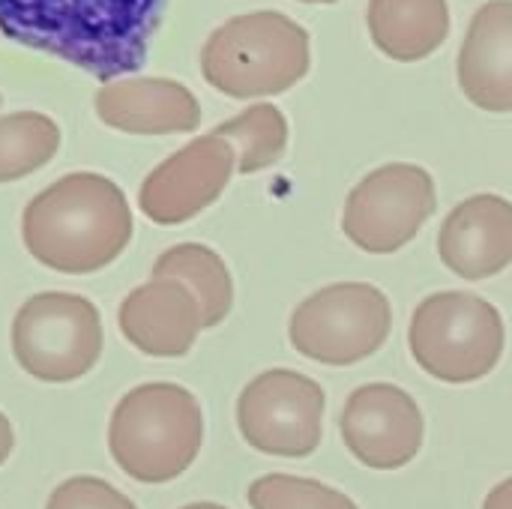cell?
<instances>
[{
    "mask_svg": "<svg viewBox=\"0 0 512 509\" xmlns=\"http://www.w3.org/2000/svg\"><path fill=\"white\" fill-rule=\"evenodd\" d=\"M234 171V147L216 132L201 135L144 177L138 207L156 225H183L219 201Z\"/></svg>",
    "mask_w": 512,
    "mask_h": 509,
    "instance_id": "10",
    "label": "cell"
},
{
    "mask_svg": "<svg viewBox=\"0 0 512 509\" xmlns=\"http://www.w3.org/2000/svg\"><path fill=\"white\" fill-rule=\"evenodd\" d=\"M456 75L471 105L492 114L512 111V0H489L474 12Z\"/></svg>",
    "mask_w": 512,
    "mask_h": 509,
    "instance_id": "15",
    "label": "cell"
},
{
    "mask_svg": "<svg viewBox=\"0 0 512 509\" xmlns=\"http://www.w3.org/2000/svg\"><path fill=\"white\" fill-rule=\"evenodd\" d=\"M165 0H0V33L99 81L144 66Z\"/></svg>",
    "mask_w": 512,
    "mask_h": 509,
    "instance_id": "1",
    "label": "cell"
},
{
    "mask_svg": "<svg viewBox=\"0 0 512 509\" xmlns=\"http://www.w3.org/2000/svg\"><path fill=\"white\" fill-rule=\"evenodd\" d=\"M369 33L381 54L417 63L435 54L450 33L447 0H369Z\"/></svg>",
    "mask_w": 512,
    "mask_h": 509,
    "instance_id": "16",
    "label": "cell"
},
{
    "mask_svg": "<svg viewBox=\"0 0 512 509\" xmlns=\"http://www.w3.org/2000/svg\"><path fill=\"white\" fill-rule=\"evenodd\" d=\"M123 339L147 357H186L204 330L198 297L177 279H150L132 288L117 312Z\"/></svg>",
    "mask_w": 512,
    "mask_h": 509,
    "instance_id": "13",
    "label": "cell"
},
{
    "mask_svg": "<svg viewBox=\"0 0 512 509\" xmlns=\"http://www.w3.org/2000/svg\"><path fill=\"white\" fill-rule=\"evenodd\" d=\"M45 509H138L120 489L99 477H69L51 495Z\"/></svg>",
    "mask_w": 512,
    "mask_h": 509,
    "instance_id": "21",
    "label": "cell"
},
{
    "mask_svg": "<svg viewBox=\"0 0 512 509\" xmlns=\"http://www.w3.org/2000/svg\"><path fill=\"white\" fill-rule=\"evenodd\" d=\"M246 498L252 509H360L345 492L291 474L258 477Z\"/></svg>",
    "mask_w": 512,
    "mask_h": 509,
    "instance_id": "20",
    "label": "cell"
},
{
    "mask_svg": "<svg viewBox=\"0 0 512 509\" xmlns=\"http://www.w3.org/2000/svg\"><path fill=\"white\" fill-rule=\"evenodd\" d=\"M348 453L372 471H399L423 450V411L396 384L357 387L339 417Z\"/></svg>",
    "mask_w": 512,
    "mask_h": 509,
    "instance_id": "11",
    "label": "cell"
},
{
    "mask_svg": "<svg viewBox=\"0 0 512 509\" xmlns=\"http://www.w3.org/2000/svg\"><path fill=\"white\" fill-rule=\"evenodd\" d=\"M12 354L18 366L45 384H69L93 372L102 357V315L66 291H42L21 303L12 318Z\"/></svg>",
    "mask_w": 512,
    "mask_h": 509,
    "instance_id": "6",
    "label": "cell"
},
{
    "mask_svg": "<svg viewBox=\"0 0 512 509\" xmlns=\"http://www.w3.org/2000/svg\"><path fill=\"white\" fill-rule=\"evenodd\" d=\"M393 330L387 294L369 282H336L309 294L288 321L297 354L321 366H354L384 348Z\"/></svg>",
    "mask_w": 512,
    "mask_h": 509,
    "instance_id": "7",
    "label": "cell"
},
{
    "mask_svg": "<svg viewBox=\"0 0 512 509\" xmlns=\"http://www.w3.org/2000/svg\"><path fill=\"white\" fill-rule=\"evenodd\" d=\"M309 66V30L276 9L234 15L201 48L204 81L231 99L279 96L303 81Z\"/></svg>",
    "mask_w": 512,
    "mask_h": 509,
    "instance_id": "4",
    "label": "cell"
},
{
    "mask_svg": "<svg viewBox=\"0 0 512 509\" xmlns=\"http://www.w3.org/2000/svg\"><path fill=\"white\" fill-rule=\"evenodd\" d=\"M0 102H3V99H0Z\"/></svg>",
    "mask_w": 512,
    "mask_h": 509,
    "instance_id": "26",
    "label": "cell"
},
{
    "mask_svg": "<svg viewBox=\"0 0 512 509\" xmlns=\"http://www.w3.org/2000/svg\"><path fill=\"white\" fill-rule=\"evenodd\" d=\"M12 447H15V432H12V423L6 420V414L0 411V465L12 456Z\"/></svg>",
    "mask_w": 512,
    "mask_h": 509,
    "instance_id": "23",
    "label": "cell"
},
{
    "mask_svg": "<svg viewBox=\"0 0 512 509\" xmlns=\"http://www.w3.org/2000/svg\"><path fill=\"white\" fill-rule=\"evenodd\" d=\"M303 3H336V0H303Z\"/></svg>",
    "mask_w": 512,
    "mask_h": 509,
    "instance_id": "25",
    "label": "cell"
},
{
    "mask_svg": "<svg viewBox=\"0 0 512 509\" xmlns=\"http://www.w3.org/2000/svg\"><path fill=\"white\" fill-rule=\"evenodd\" d=\"M180 509H228V507H219V504H189V507H180Z\"/></svg>",
    "mask_w": 512,
    "mask_h": 509,
    "instance_id": "24",
    "label": "cell"
},
{
    "mask_svg": "<svg viewBox=\"0 0 512 509\" xmlns=\"http://www.w3.org/2000/svg\"><path fill=\"white\" fill-rule=\"evenodd\" d=\"M483 509H512V477L510 480H504V483H498V486L486 495Z\"/></svg>",
    "mask_w": 512,
    "mask_h": 509,
    "instance_id": "22",
    "label": "cell"
},
{
    "mask_svg": "<svg viewBox=\"0 0 512 509\" xmlns=\"http://www.w3.org/2000/svg\"><path fill=\"white\" fill-rule=\"evenodd\" d=\"M153 279L183 282L201 303L204 330L219 327L234 306V279L222 255L201 243H177L153 261Z\"/></svg>",
    "mask_w": 512,
    "mask_h": 509,
    "instance_id": "17",
    "label": "cell"
},
{
    "mask_svg": "<svg viewBox=\"0 0 512 509\" xmlns=\"http://www.w3.org/2000/svg\"><path fill=\"white\" fill-rule=\"evenodd\" d=\"M213 132L234 147L237 174H258L276 165L288 147V120L270 102L249 105L237 117L219 123Z\"/></svg>",
    "mask_w": 512,
    "mask_h": 509,
    "instance_id": "18",
    "label": "cell"
},
{
    "mask_svg": "<svg viewBox=\"0 0 512 509\" xmlns=\"http://www.w3.org/2000/svg\"><path fill=\"white\" fill-rule=\"evenodd\" d=\"M60 150V126L39 111L0 117V183L21 180L45 168Z\"/></svg>",
    "mask_w": 512,
    "mask_h": 509,
    "instance_id": "19",
    "label": "cell"
},
{
    "mask_svg": "<svg viewBox=\"0 0 512 509\" xmlns=\"http://www.w3.org/2000/svg\"><path fill=\"white\" fill-rule=\"evenodd\" d=\"M438 255L468 282L504 273L512 264V201L483 192L456 204L438 231Z\"/></svg>",
    "mask_w": 512,
    "mask_h": 509,
    "instance_id": "12",
    "label": "cell"
},
{
    "mask_svg": "<svg viewBox=\"0 0 512 509\" xmlns=\"http://www.w3.org/2000/svg\"><path fill=\"white\" fill-rule=\"evenodd\" d=\"M435 177L411 162H390L369 171L342 210L345 237L369 255H393L408 246L435 216Z\"/></svg>",
    "mask_w": 512,
    "mask_h": 509,
    "instance_id": "8",
    "label": "cell"
},
{
    "mask_svg": "<svg viewBox=\"0 0 512 509\" xmlns=\"http://www.w3.org/2000/svg\"><path fill=\"white\" fill-rule=\"evenodd\" d=\"M204 444V411L180 384L129 390L108 423V450L117 468L144 486H162L192 468Z\"/></svg>",
    "mask_w": 512,
    "mask_h": 509,
    "instance_id": "3",
    "label": "cell"
},
{
    "mask_svg": "<svg viewBox=\"0 0 512 509\" xmlns=\"http://www.w3.org/2000/svg\"><path fill=\"white\" fill-rule=\"evenodd\" d=\"M507 327L489 300L465 291L429 294L411 315L408 348L417 366L444 384H474L504 357Z\"/></svg>",
    "mask_w": 512,
    "mask_h": 509,
    "instance_id": "5",
    "label": "cell"
},
{
    "mask_svg": "<svg viewBox=\"0 0 512 509\" xmlns=\"http://www.w3.org/2000/svg\"><path fill=\"white\" fill-rule=\"evenodd\" d=\"M324 387L291 369H270L252 378L237 399L243 441L276 459H309L324 438Z\"/></svg>",
    "mask_w": 512,
    "mask_h": 509,
    "instance_id": "9",
    "label": "cell"
},
{
    "mask_svg": "<svg viewBox=\"0 0 512 509\" xmlns=\"http://www.w3.org/2000/svg\"><path fill=\"white\" fill-rule=\"evenodd\" d=\"M105 126L129 135H177L201 126L195 93L174 78H117L96 93Z\"/></svg>",
    "mask_w": 512,
    "mask_h": 509,
    "instance_id": "14",
    "label": "cell"
},
{
    "mask_svg": "<svg viewBox=\"0 0 512 509\" xmlns=\"http://www.w3.org/2000/svg\"><path fill=\"white\" fill-rule=\"evenodd\" d=\"M132 210L123 189L93 171L54 180L30 198L21 216L24 249L48 270L84 276L114 264L132 240Z\"/></svg>",
    "mask_w": 512,
    "mask_h": 509,
    "instance_id": "2",
    "label": "cell"
}]
</instances>
